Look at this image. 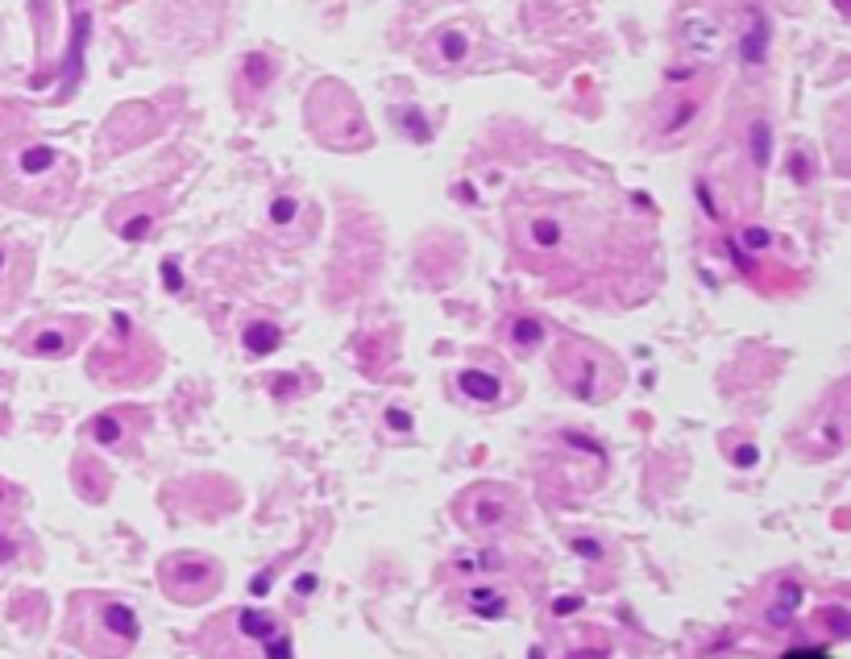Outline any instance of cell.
<instances>
[{
    "mask_svg": "<svg viewBox=\"0 0 851 659\" xmlns=\"http://www.w3.org/2000/svg\"><path fill=\"white\" fill-rule=\"evenodd\" d=\"M30 283V254L18 245H0V307L13 304Z\"/></svg>",
    "mask_w": 851,
    "mask_h": 659,
    "instance_id": "10",
    "label": "cell"
},
{
    "mask_svg": "<svg viewBox=\"0 0 851 659\" xmlns=\"http://www.w3.org/2000/svg\"><path fill=\"white\" fill-rule=\"evenodd\" d=\"M756 162H760V167L768 162V129H765V120H756Z\"/></svg>",
    "mask_w": 851,
    "mask_h": 659,
    "instance_id": "17",
    "label": "cell"
},
{
    "mask_svg": "<svg viewBox=\"0 0 851 659\" xmlns=\"http://www.w3.org/2000/svg\"><path fill=\"white\" fill-rule=\"evenodd\" d=\"M120 436H125V423L117 415H101L92 423V439H101V444H120Z\"/></svg>",
    "mask_w": 851,
    "mask_h": 659,
    "instance_id": "15",
    "label": "cell"
},
{
    "mask_svg": "<svg viewBox=\"0 0 851 659\" xmlns=\"http://www.w3.org/2000/svg\"><path fill=\"white\" fill-rule=\"evenodd\" d=\"M71 639L92 659H125L141 639V623L129 602L84 593L71 606Z\"/></svg>",
    "mask_w": 851,
    "mask_h": 659,
    "instance_id": "1",
    "label": "cell"
},
{
    "mask_svg": "<svg viewBox=\"0 0 851 659\" xmlns=\"http://www.w3.org/2000/svg\"><path fill=\"white\" fill-rule=\"evenodd\" d=\"M465 606L482 614V618H503L511 609V593L498 589V585H474V589L465 593Z\"/></svg>",
    "mask_w": 851,
    "mask_h": 659,
    "instance_id": "12",
    "label": "cell"
},
{
    "mask_svg": "<svg viewBox=\"0 0 851 659\" xmlns=\"http://www.w3.org/2000/svg\"><path fill=\"white\" fill-rule=\"evenodd\" d=\"M453 514L470 535H507L524 519V502L511 486L482 481V486H470L453 502Z\"/></svg>",
    "mask_w": 851,
    "mask_h": 659,
    "instance_id": "5",
    "label": "cell"
},
{
    "mask_svg": "<svg viewBox=\"0 0 851 659\" xmlns=\"http://www.w3.org/2000/svg\"><path fill=\"white\" fill-rule=\"evenodd\" d=\"M295 208H300V203H295V200H274V212H271V216L279 220V224H283V220L295 216Z\"/></svg>",
    "mask_w": 851,
    "mask_h": 659,
    "instance_id": "18",
    "label": "cell"
},
{
    "mask_svg": "<svg viewBox=\"0 0 851 659\" xmlns=\"http://www.w3.org/2000/svg\"><path fill=\"white\" fill-rule=\"evenodd\" d=\"M458 390L477 406H494L498 398H503V382H498V373H491V370H461Z\"/></svg>",
    "mask_w": 851,
    "mask_h": 659,
    "instance_id": "11",
    "label": "cell"
},
{
    "mask_svg": "<svg viewBox=\"0 0 851 659\" xmlns=\"http://www.w3.org/2000/svg\"><path fill=\"white\" fill-rule=\"evenodd\" d=\"M13 510H18V493L0 481V514H13Z\"/></svg>",
    "mask_w": 851,
    "mask_h": 659,
    "instance_id": "20",
    "label": "cell"
},
{
    "mask_svg": "<svg viewBox=\"0 0 851 659\" xmlns=\"http://www.w3.org/2000/svg\"><path fill=\"white\" fill-rule=\"evenodd\" d=\"M735 465H739V469H752V465H756V448H748V444L735 448Z\"/></svg>",
    "mask_w": 851,
    "mask_h": 659,
    "instance_id": "21",
    "label": "cell"
},
{
    "mask_svg": "<svg viewBox=\"0 0 851 659\" xmlns=\"http://www.w3.org/2000/svg\"><path fill=\"white\" fill-rule=\"evenodd\" d=\"M843 448H848V406H843V394H831L815 411V419L798 432V453L806 460H827L839 457Z\"/></svg>",
    "mask_w": 851,
    "mask_h": 659,
    "instance_id": "7",
    "label": "cell"
},
{
    "mask_svg": "<svg viewBox=\"0 0 851 659\" xmlns=\"http://www.w3.org/2000/svg\"><path fill=\"white\" fill-rule=\"evenodd\" d=\"M515 249H524L532 262H574L586 249V228H578L565 212H540L524 208L515 212Z\"/></svg>",
    "mask_w": 851,
    "mask_h": 659,
    "instance_id": "4",
    "label": "cell"
},
{
    "mask_svg": "<svg viewBox=\"0 0 851 659\" xmlns=\"http://www.w3.org/2000/svg\"><path fill=\"white\" fill-rule=\"evenodd\" d=\"M507 337H511V344H515L519 353H532V349L545 340V323L532 320V316H519V320H511Z\"/></svg>",
    "mask_w": 851,
    "mask_h": 659,
    "instance_id": "13",
    "label": "cell"
},
{
    "mask_svg": "<svg viewBox=\"0 0 851 659\" xmlns=\"http://www.w3.org/2000/svg\"><path fill=\"white\" fill-rule=\"evenodd\" d=\"M208 639H221L208 659H291V639L271 609H238L224 623L208 626Z\"/></svg>",
    "mask_w": 851,
    "mask_h": 659,
    "instance_id": "3",
    "label": "cell"
},
{
    "mask_svg": "<svg viewBox=\"0 0 851 659\" xmlns=\"http://www.w3.org/2000/svg\"><path fill=\"white\" fill-rule=\"evenodd\" d=\"M553 373L574 398L581 403H611L614 394L623 390V370L602 344L569 337L557 344L553 353Z\"/></svg>",
    "mask_w": 851,
    "mask_h": 659,
    "instance_id": "2",
    "label": "cell"
},
{
    "mask_svg": "<svg viewBox=\"0 0 851 659\" xmlns=\"http://www.w3.org/2000/svg\"><path fill=\"white\" fill-rule=\"evenodd\" d=\"M84 332V320H54L42 323L34 332H25V353L34 357H67L75 349V340Z\"/></svg>",
    "mask_w": 851,
    "mask_h": 659,
    "instance_id": "9",
    "label": "cell"
},
{
    "mask_svg": "<svg viewBox=\"0 0 851 659\" xmlns=\"http://www.w3.org/2000/svg\"><path fill=\"white\" fill-rule=\"evenodd\" d=\"M245 344H250V353H271V349H279V328L274 323H254L245 332Z\"/></svg>",
    "mask_w": 851,
    "mask_h": 659,
    "instance_id": "14",
    "label": "cell"
},
{
    "mask_svg": "<svg viewBox=\"0 0 851 659\" xmlns=\"http://www.w3.org/2000/svg\"><path fill=\"white\" fill-rule=\"evenodd\" d=\"M63 167V153L51 146H21L13 153V179H18L21 195L30 203H59L63 195L54 191V170Z\"/></svg>",
    "mask_w": 851,
    "mask_h": 659,
    "instance_id": "8",
    "label": "cell"
},
{
    "mask_svg": "<svg viewBox=\"0 0 851 659\" xmlns=\"http://www.w3.org/2000/svg\"><path fill=\"white\" fill-rule=\"evenodd\" d=\"M744 245H748V249H768V233L765 228H748V233H744Z\"/></svg>",
    "mask_w": 851,
    "mask_h": 659,
    "instance_id": "19",
    "label": "cell"
},
{
    "mask_svg": "<svg viewBox=\"0 0 851 659\" xmlns=\"http://www.w3.org/2000/svg\"><path fill=\"white\" fill-rule=\"evenodd\" d=\"M441 54H444V63H461L465 54H470V42H465V34H441Z\"/></svg>",
    "mask_w": 851,
    "mask_h": 659,
    "instance_id": "16",
    "label": "cell"
},
{
    "mask_svg": "<svg viewBox=\"0 0 851 659\" xmlns=\"http://www.w3.org/2000/svg\"><path fill=\"white\" fill-rule=\"evenodd\" d=\"M158 581L167 589L170 602L179 606H200L208 597H217L224 581V568L212 556H200V552H175V556L162 560L158 568Z\"/></svg>",
    "mask_w": 851,
    "mask_h": 659,
    "instance_id": "6",
    "label": "cell"
}]
</instances>
